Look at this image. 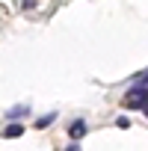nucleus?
<instances>
[{"label":"nucleus","mask_w":148,"mask_h":151,"mask_svg":"<svg viewBox=\"0 0 148 151\" xmlns=\"http://www.w3.org/2000/svg\"><path fill=\"white\" fill-rule=\"evenodd\" d=\"M27 113H30V104H15L6 110V119H24Z\"/></svg>","instance_id":"obj_4"},{"label":"nucleus","mask_w":148,"mask_h":151,"mask_svg":"<svg viewBox=\"0 0 148 151\" xmlns=\"http://www.w3.org/2000/svg\"><path fill=\"white\" fill-rule=\"evenodd\" d=\"M68 151H80V145H68Z\"/></svg>","instance_id":"obj_7"},{"label":"nucleus","mask_w":148,"mask_h":151,"mask_svg":"<svg viewBox=\"0 0 148 151\" xmlns=\"http://www.w3.org/2000/svg\"><path fill=\"white\" fill-rule=\"evenodd\" d=\"M53 122H56V113H47V116H42V119H39V122H33V124H36L39 130H45V127H50Z\"/></svg>","instance_id":"obj_5"},{"label":"nucleus","mask_w":148,"mask_h":151,"mask_svg":"<svg viewBox=\"0 0 148 151\" xmlns=\"http://www.w3.org/2000/svg\"><path fill=\"white\" fill-rule=\"evenodd\" d=\"M124 107L127 110H145V71L136 74V86L124 95Z\"/></svg>","instance_id":"obj_1"},{"label":"nucleus","mask_w":148,"mask_h":151,"mask_svg":"<svg viewBox=\"0 0 148 151\" xmlns=\"http://www.w3.org/2000/svg\"><path fill=\"white\" fill-rule=\"evenodd\" d=\"M86 133H89V124H86L83 119H74V122L68 124V136H71L74 142H77V139H83Z\"/></svg>","instance_id":"obj_2"},{"label":"nucleus","mask_w":148,"mask_h":151,"mask_svg":"<svg viewBox=\"0 0 148 151\" xmlns=\"http://www.w3.org/2000/svg\"><path fill=\"white\" fill-rule=\"evenodd\" d=\"M116 124L124 130V127H130V119H127V116H119V119H116Z\"/></svg>","instance_id":"obj_6"},{"label":"nucleus","mask_w":148,"mask_h":151,"mask_svg":"<svg viewBox=\"0 0 148 151\" xmlns=\"http://www.w3.org/2000/svg\"><path fill=\"white\" fill-rule=\"evenodd\" d=\"M24 133V124L21 122H12V124H6L3 130H0V136H3V139H18Z\"/></svg>","instance_id":"obj_3"}]
</instances>
